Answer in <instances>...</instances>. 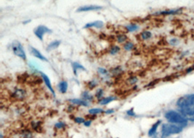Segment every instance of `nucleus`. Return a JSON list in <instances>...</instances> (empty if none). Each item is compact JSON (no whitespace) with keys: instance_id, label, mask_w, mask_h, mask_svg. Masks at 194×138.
<instances>
[{"instance_id":"1","label":"nucleus","mask_w":194,"mask_h":138,"mask_svg":"<svg viewBox=\"0 0 194 138\" xmlns=\"http://www.w3.org/2000/svg\"><path fill=\"white\" fill-rule=\"evenodd\" d=\"M177 106L179 111L185 116H194V93L186 95L180 98L177 101Z\"/></svg>"},{"instance_id":"2","label":"nucleus","mask_w":194,"mask_h":138,"mask_svg":"<svg viewBox=\"0 0 194 138\" xmlns=\"http://www.w3.org/2000/svg\"><path fill=\"white\" fill-rule=\"evenodd\" d=\"M164 117L169 121V123L181 125L182 126H185L187 123V118H186L185 115H183L179 111H178L174 110L168 111L165 113Z\"/></svg>"},{"instance_id":"3","label":"nucleus","mask_w":194,"mask_h":138,"mask_svg":"<svg viewBox=\"0 0 194 138\" xmlns=\"http://www.w3.org/2000/svg\"><path fill=\"white\" fill-rule=\"evenodd\" d=\"M183 126L181 125L174 124H164L161 127L162 137H167L174 134H177L182 131Z\"/></svg>"},{"instance_id":"4","label":"nucleus","mask_w":194,"mask_h":138,"mask_svg":"<svg viewBox=\"0 0 194 138\" xmlns=\"http://www.w3.org/2000/svg\"><path fill=\"white\" fill-rule=\"evenodd\" d=\"M12 50L13 52V53L17 57H19L20 58H21L23 61L26 60V54L23 50V47L22 46V44H20V42H19L18 41L15 40L12 42Z\"/></svg>"},{"instance_id":"5","label":"nucleus","mask_w":194,"mask_h":138,"mask_svg":"<svg viewBox=\"0 0 194 138\" xmlns=\"http://www.w3.org/2000/svg\"><path fill=\"white\" fill-rule=\"evenodd\" d=\"M34 32L36 37H37L39 40L43 41L44 35L45 34H51L52 31L45 26H39L35 28Z\"/></svg>"},{"instance_id":"6","label":"nucleus","mask_w":194,"mask_h":138,"mask_svg":"<svg viewBox=\"0 0 194 138\" xmlns=\"http://www.w3.org/2000/svg\"><path fill=\"white\" fill-rule=\"evenodd\" d=\"M103 9V7L101 6L98 5H85L82 6V7H79L76 9V12H88V11H97L100 10V9Z\"/></svg>"},{"instance_id":"7","label":"nucleus","mask_w":194,"mask_h":138,"mask_svg":"<svg viewBox=\"0 0 194 138\" xmlns=\"http://www.w3.org/2000/svg\"><path fill=\"white\" fill-rule=\"evenodd\" d=\"M40 74H41V76H42V79H43V81H44V84H45L46 86H47V88L49 89V90H50L51 92H52V94L53 95V96L55 97V90H54V89L52 88V84H51V82H50V79H49V77H47L45 74H44V73H42V72H40Z\"/></svg>"},{"instance_id":"8","label":"nucleus","mask_w":194,"mask_h":138,"mask_svg":"<svg viewBox=\"0 0 194 138\" xmlns=\"http://www.w3.org/2000/svg\"><path fill=\"white\" fill-rule=\"evenodd\" d=\"M182 12V9H166V10H162L160 12H156L155 15H176Z\"/></svg>"},{"instance_id":"9","label":"nucleus","mask_w":194,"mask_h":138,"mask_svg":"<svg viewBox=\"0 0 194 138\" xmlns=\"http://www.w3.org/2000/svg\"><path fill=\"white\" fill-rule=\"evenodd\" d=\"M30 52H31V53L32 54L33 56H34L35 58H38V59L41 60V61H47V62L48 61L47 58H46L45 57H44V55H43L42 54L37 50V49L34 48V47H30Z\"/></svg>"},{"instance_id":"10","label":"nucleus","mask_w":194,"mask_h":138,"mask_svg":"<svg viewBox=\"0 0 194 138\" xmlns=\"http://www.w3.org/2000/svg\"><path fill=\"white\" fill-rule=\"evenodd\" d=\"M104 26V23L101 20H95V21L90 22V23H87L85 25L84 28H102Z\"/></svg>"},{"instance_id":"11","label":"nucleus","mask_w":194,"mask_h":138,"mask_svg":"<svg viewBox=\"0 0 194 138\" xmlns=\"http://www.w3.org/2000/svg\"><path fill=\"white\" fill-rule=\"evenodd\" d=\"M68 82H66V81H61V82H59L58 85V89L59 90V92L62 94H64L67 92L68 90Z\"/></svg>"},{"instance_id":"12","label":"nucleus","mask_w":194,"mask_h":138,"mask_svg":"<svg viewBox=\"0 0 194 138\" xmlns=\"http://www.w3.org/2000/svg\"><path fill=\"white\" fill-rule=\"evenodd\" d=\"M71 66H72L73 69V72H74V75L77 76V71L78 70H82V71H86L85 68L82 65H81L80 63H77V62H74L71 64Z\"/></svg>"},{"instance_id":"13","label":"nucleus","mask_w":194,"mask_h":138,"mask_svg":"<svg viewBox=\"0 0 194 138\" xmlns=\"http://www.w3.org/2000/svg\"><path fill=\"white\" fill-rule=\"evenodd\" d=\"M160 124H161L160 120H159V121H157L155 124H153L151 128V129H149V131H148V136H149V137H152V136H153L154 134H156V131H157V129H158V127L159 126Z\"/></svg>"},{"instance_id":"14","label":"nucleus","mask_w":194,"mask_h":138,"mask_svg":"<svg viewBox=\"0 0 194 138\" xmlns=\"http://www.w3.org/2000/svg\"><path fill=\"white\" fill-rule=\"evenodd\" d=\"M60 43H61L60 41H58V40L53 41V42H50V43L48 44V46H47V47L46 50H47V51H48V52L52 51V50H55V49H57L58 47H59Z\"/></svg>"},{"instance_id":"15","label":"nucleus","mask_w":194,"mask_h":138,"mask_svg":"<svg viewBox=\"0 0 194 138\" xmlns=\"http://www.w3.org/2000/svg\"><path fill=\"white\" fill-rule=\"evenodd\" d=\"M117 100V98L115 97H107V98H103L99 100V104L101 105H106L109 104V103L112 102V101Z\"/></svg>"},{"instance_id":"16","label":"nucleus","mask_w":194,"mask_h":138,"mask_svg":"<svg viewBox=\"0 0 194 138\" xmlns=\"http://www.w3.org/2000/svg\"><path fill=\"white\" fill-rule=\"evenodd\" d=\"M13 95L14 98H17V99H23L25 97V92L24 90H20V89H17L14 92Z\"/></svg>"},{"instance_id":"17","label":"nucleus","mask_w":194,"mask_h":138,"mask_svg":"<svg viewBox=\"0 0 194 138\" xmlns=\"http://www.w3.org/2000/svg\"><path fill=\"white\" fill-rule=\"evenodd\" d=\"M69 102H71L72 104H75V105H82V106H88L89 105L87 103V101L84 100H81V99H76V98H74V99L69 100Z\"/></svg>"},{"instance_id":"18","label":"nucleus","mask_w":194,"mask_h":138,"mask_svg":"<svg viewBox=\"0 0 194 138\" xmlns=\"http://www.w3.org/2000/svg\"><path fill=\"white\" fill-rule=\"evenodd\" d=\"M126 28L129 32H134V31H138L139 29V26L137 24H134V23H130V24L127 25L126 26Z\"/></svg>"},{"instance_id":"19","label":"nucleus","mask_w":194,"mask_h":138,"mask_svg":"<svg viewBox=\"0 0 194 138\" xmlns=\"http://www.w3.org/2000/svg\"><path fill=\"white\" fill-rule=\"evenodd\" d=\"M141 38H142L143 40H148V39H151L152 36V34L151 32L148 31H145L141 33L140 34Z\"/></svg>"},{"instance_id":"20","label":"nucleus","mask_w":194,"mask_h":138,"mask_svg":"<svg viewBox=\"0 0 194 138\" xmlns=\"http://www.w3.org/2000/svg\"><path fill=\"white\" fill-rule=\"evenodd\" d=\"M82 97L83 98L84 100H87V101H91L93 100V96L91 94L88 92H84L82 94Z\"/></svg>"},{"instance_id":"21","label":"nucleus","mask_w":194,"mask_h":138,"mask_svg":"<svg viewBox=\"0 0 194 138\" xmlns=\"http://www.w3.org/2000/svg\"><path fill=\"white\" fill-rule=\"evenodd\" d=\"M135 47V44L132 43V42H127L126 44H125V45H124V49H125L126 51H131V50H132L133 49H134Z\"/></svg>"},{"instance_id":"22","label":"nucleus","mask_w":194,"mask_h":138,"mask_svg":"<svg viewBox=\"0 0 194 138\" xmlns=\"http://www.w3.org/2000/svg\"><path fill=\"white\" fill-rule=\"evenodd\" d=\"M127 40V36L125 34H120L119 36H117V42L119 43H125V42Z\"/></svg>"},{"instance_id":"23","label":"nucleus","mask_w":194,"mask_h":138,"mask_svg":"<svg viewBox=\"0 0 194 138\" xmlns=\"http://www.w3.org/2000/svg\"><path fill=\"white\" fill-rule=\"evenodd\" d=\"M104 112V111L101 108H92L89 110V113L92 115H95V114H99L101 113Z\"/></svg>"},{"instance_id":"24","label":"nucleus","mask_w":194,"mask_h":138,"mask_svg":"<svg viewBox=\"0 0 194 138\" xmlns=\"http://www.w3.org/2000/svg\"><path fill=\"white\" fill-rule=\"evenodd\" d=\"M119 51H120V47L119 46H113L110 50V53H111V55H114L116 54L119 53Z\"/></svg>"},{"instance_id":"25","label":"nucleus","mask_w":194,"mask_h":138,"mask_svg":"<svg viewBox=\"0 0 194 138\" xmlns=\"http://www.w3.org/2000/svg\"><path fill=\"white\" fill-rule=\"evenodd\" d=\"M65 126H66V124L63 121L58 122V123L55 124V127L56 128V129H62V128H64Z\"/></svg>"},{"instance_id":"26","label":"nucleus","mask_w":194,"mask_h":138,"mask_svg":"<svg viewBox=\"0 0 194 138\" xmlns=\"http://www.w3.org/2000/svg\"><path fill=\"white\" fill-rule=\"evenodd\" d=\"M103 95V90H102V89H99V90L97 91L95 96H96V98H98V99H101V98H102Z\"/></svg>"},{"instance_id":"27","label":"nucleus","mask_w":194,"mask_h":138,"mask_svg":"<svg viewBox=\"0 0 194 138\" xmlns=\"http://www.w3.org/2000/svg\"><path fill=\"white\" fill-rule=\"evenodd\" d=\"M74 121H75L76 123H78V124H84L85 123V120L83 118H81V117H76V118H75V120H74Z\"/></svg>"},{"instance_id":"28","label":"nucleus","mask_w":194,"mask_h":138,"mask_svg":"<svg viewBox=\"0 0 194 138\" xmlns=\"http://www.w3.org/2000/svg\"><path fill=\"white\" fill-rule=\"evenodd\" d=\"M169 43L171 45H173V46H176L178 44H179V40L177 39H171V40L169 41Z\"/></svg>"},{"instance_id":"29","label":"nucleus","mask_w":194,"mask_h":138,"mask_svg":"<svg viewBox=\"0 0 194 138\" xmlns=\"http://www.w3.org/2000/svg\"><path fill=\"white\" fill-rule=\"evenodd\" d=\"M98 72L102 74V75H107L108 74V71H106V69H103V68H99V69H98Z\"/></svg>"},{"instance_id":"30","label":"nucleus","mask_w":194,"mask_h":138,"mask_svg":"<svg viewBox=\"0 0 194 138\" xmlns=\"http://www.w3.org/2000/svg\"><path fill=\"white\" fill-rule=\"evenodd\" d=\"M129 82H130V83L131 84V85H134V84L136 83L137 82H138V79H137L136 77H131L130 79H129Z\"/></svg>"},{"instance_id":"31","label":"nucleus","mask_w":194,"mask_h":138,"mask_svg":"<svg viewBox=\"0 0 194 138\" xmlns=\"http://www.w3.org/2000/svg\"><path fill=\"white\" fill-rule=\"evenodd\" d=\"M127 113L128 116H135V113L134 112V111H133V109H130V110L127 111Z\"/></svg>"},{"instance_id":"32","label":"nucleus","mask_w":194,"mask_h":138,"mask_svg":"<svg viewBox=\"0 0 194 138\" xmlns=\"http://www.w3.org/2000/svg\"><path fill=\"white\" fill-rule=\"evenodd\" d=\"M90 84H92V85H90V88H91V89L94 88V87H95L97 85V83H96V82H95V81H93H93H91V82H90Z\"/></svg>"},{"instance_id":"33","label":"nucleus","mask_w":194,"mask_h":138,"mask_svg":"<svg viewBox=\"0 0 194 138\" xmlns=\"http://www.w3.org/2000/svg\"><path fill=\"white\" fill-rule=\"evenodd\" d=\"M91 123L92 121L89 120V121H85V123H84V124H85V126H87V127H88V126H90V125H91Z\"/></svg>"},{"instance_id":"34","label":"nucleus","mask_w":194,"mask_h":138,"mask_svg":"<svg viewBox=\"0 0 194 138\" xmlns=\"http://www.w3.org/2000/svg\"><path fill=\"white\" fill-rule=\"evenodd\" d=\"M114 110H112V109H111H111H110V110L106 111L105 112V113H107V114H110V113H114Z\"/></svg>"},{"instance_id":"35","label":"nucleus","mask_w":194,"mask_h":138,"mask_svg":"<svg viewBox=\"0 0 194 138\" xmlns=\"http://www.w3.org/2000/svg\"><path fill=\"white\" fill-rule=\"evenodd\" d=\"M193 67H194V63H193Z\"/></svg>"}]
</instances>
